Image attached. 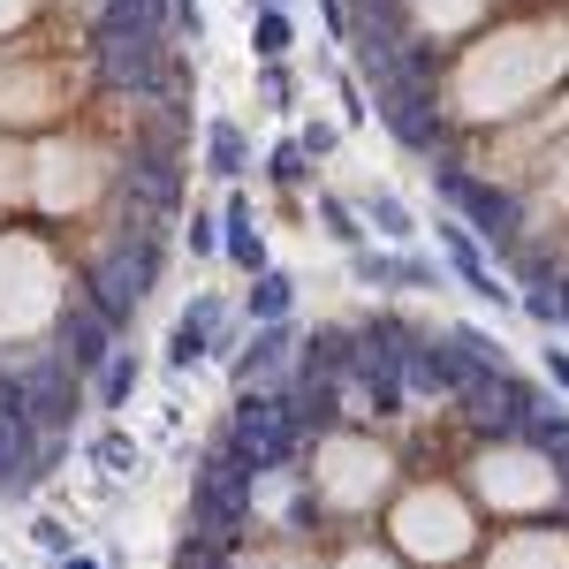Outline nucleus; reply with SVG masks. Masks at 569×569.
<instances>
[{
    "label": "nucleus",
    "mask_w": 569,
    "mask_h": 569,
    "mask_svg": "<svg viewBox=\"0 0 569 569\" xmlns=\"http://www.w3.org/2000/svg\"><path fill=\"white\" fill-rule=\"evenodd\" d=\"M539 365H547V380L569 395V350H562V342H547V357H539Z\"/></svg>",
    "instance_id": "32"
},
{
    "label": "nucleus",
    "mask_w": 569,
    "mask_h": 569,
    "mask_svg": "<svg viewBox=\"0 0 569 569\" xmlns=\"http://www.w3.org/2000/svg\"><path fill=\"white\" fill-rule=\"evenodd\" d=\"M433 190H440V206H456V213L479 228L493 251H509V236L525 228V206L509 198V190H493V182H479L471 168H456V160H440L433 168Z\"/></svg>",
    "instance_id": "7"
},
{
    "label": "nucleus",
    "mask_w": 569,
    "mask_h": 569,
    "mask_svg": "<svg viewBox=\"0 0 569 569\" xmlns=\"http://www.w3.org/2000/svg\"><path fill=\"white\" fill-rule=\"evenodd\" d=\"M525 448H531V456H547L555 471H569V410H547V418H531Z\"/></svg>",
    "instance_id": "20"
},
{
    "label": "nucleus",
    "mask_w": 569,
    "mask_h": 569,
    "mask_svg": "<svg viewBox=\"0 0 569 569\" xmlns=\"http://www.w3.org/2000/svg\"><path fill=\"white\" fill-rule=\"evenodd\" d=\"M220 243H228L220 213H206V206H198V213H190V228H182V251H190V259H213Z\"/></svg>",
    "instance_id": "23"
},
{
    "label": "nucleus",
    "mask_w": 569,
    "mask_h": 569,
    "mask_svg": "<svg viewBox=\"0 0 569 569\" xmlns=\"http://www.w3.org/2000/svg\"><path fill=\"white\" fill-rule=\"evenodd\" d=\"M8 372H16V388H23V402H31V418H39L46 433H69V418H77V365L61 350H31V357H0Z\"/></svg>",
    "instance_id": "8"
},
{
    "label": "nucleus",
    "mask_w": 569,
    "mask_h": 569,
    "mask_svg": "<svg viewBox=\"0 0 569 569\" xmlns=\"http://www.w3.org/2000/svg\"><path fill=\"white\" fill-rule=\"evenodd\" d=\"M259 91L289 114V107H297V77H289V61H259Z\"/></svg>",
    "instance_id": "27"
},
{
    "label": "nucleus",
    "mask_w": 569,
    "mask_h": 569,
    "mask_svg": "<svg viewBox=\"0 0 569 569\" xmlns=\"http://www.w3.org/2000/svg\"><path fill=\"white\" fill-rule=\"evenodd\" d=\"M319 228H327L342 251H365V213H357V206H342V198H319Z\"/></svg>",
    "instance_id": "22"
},
{
    "label": "nucleus",
    "mask_w": 569,
    "mask_h": 569,
    "mask_svg": "<svg viewBox=\"0 0 569 569\" xmlns=\"http://www.w3.org/2000/svg\"><path fill=\"white\" fill-rule=\"evenodd\" d=\"M448 335H456V342H463V350L479 357L486 372H509V350H501V342H493V335H479V327H448Z\"/></svg>",
    "instance_id": "28"
},
{
    "label": "nucleus",
    "mask_w": 569,
    "mask_h": 569,
    "mask_svg": "<svg viewBox=\"0 0 569 569\" xmlns=\"http://www.w3.org/2000/svg\"><path fill=\"white\" fill-rule=\"evenodd\" d=\"M259 8H281V0H259Z\"/></svg>",
    "instance_id": "36"
},
{
    "label": "nucleus",
    "mask_w": 569,
    "mask_h": 569,
    "mask_svg": "<svg viewBox=\"0 0 569 569\" xmlns=\"http://www.w3.org/2000/svg\"><path fill=\"white\" fill-rule=\"evenodd\" d=\"M243 311H251V319H289V311H297V273H289V266H266V273H251V297H243Z\"/></svg>",
    "instance_id": "17"
},
{
    "label": "nucleus",
    "mask_w": 569,
    "mask_h": 569,
    "mask_svg": "<svg viewBox=\"0 0 569 569\" xmlns=\"http://www.w3.org/2000/svg\"><path fill=\"white\" fill-rule=\"evenodd\" d=\"M206 168H213L220 182L251 176V144H243V130H236L228 114H206Z\"/></svg>",
    "instance_id": "15"
},
{
    "label": "nucleus",
    "mask_w": 569,
    "mask_h": 569,
    "mask_svg": "<svg viewBox=\"0 0 569 569\" xmlns=\"http://www.w3.org/2000/svg\"><path fill=\"white\" fill-rule=\"evenodd\" d=\"M289 46H297L289 8H259V16H251V53H259V61H289Z\"/></svg>",
    "instance_id": "18"
},
{
    "label": "nucleus",
    "mask_w": 569,
    "mask_h": 569,
    "mask_svg": "<svg viewBox=\"0 0 569 569\" xmlns=\"http://www.w3.org/2000/svg\"><path fill=\"white\" fill-rule=\"evenodd\" d=\"M61 569H99V555H77V547H69V555H61Z\"/></svg>",
    "instance_id": "34"
},
{
    "label": "nucleus",
    "mask_w": 569,
    "mask_h": 569,
    "mask_svg": "<svg viewBox=\"0 0 569 569\" xmlns=\"http://www.w3.org/2000/svg\"><path fill=\"white\" fill-rule=\"evenodd\" d=\"M220 228H228V243H220V251L243 266V273H266V236H259V220H251V206H243V198H228Z\"/></svg>",
    "instance_id": "16"
},
{
    "label": "nucleus",
    "mask_w": 569,
    "mask_h": 569,
    "mask_svg": "<svg viewBox=\"0 0 569 569\" xmlns=\"http://www.w3.org/2000/svg\"><path fill=\"white\" fill-rule=\"evenodd\" d=\"M91 53H99V84L122 91V99H160L182 69L176 46L144 39V31H91Z\"/></svg>",
    "instance_id": "3"
},
{
    "label": "nucleus",
    "mask_w": 569,
    "mask_h": 569,
    "mask_svg": "<svg viewBox=\"0 0 569 569\" xmlns=\"http://www.w3.org/2000/svg\"><path fill=\"white\" fill-rule=\"evenodd\" d=\"M61 357L77 365V380H99L107 357H114V327H107L91 305H69V319H61Z\"/></svg>",
    "instance_id": "12"
},
{
    "label": "nucleus",
    "mask_w": 569,
    "mask_h": 569,
    "mask_svg": "<svg viewBox=\"0 0 569 569\" xmlns=\"http://www.w3.org/2000/svg\"><path fill=\"white\" fill-rule=\"evenodd\" d=\"M297 144H305L311 160H327V152H335L342 137H335V122H305V137H297Z\"/></svg>",
    "instance_id": "31"
},
{
    "label": "nucleus",
    "mask_w": 569,
    "mask_h": 569,
    "mask_svg": "<svg viewBox=\"0 0 569 569\" xmlns=\"http://www.w3.org/2000/svg\"><path fill=\"white\" fill-rule=\"evenodd\" d=\"M251 479H259V463L228 440V426H220L213 440H206V456H198V479H190V525L213 531V539H236L243 531V517H251Z\"/></svg>",
    "instance_id": "1"
},
{
    "label": "nucleus",
    "mask_w": 569,
    "mask_h": 569,
    "mask_svg": "<svg viewBox=\"0 0 569 569\" xmlns=\"http://www.w3.org/2000/svg\"><path fill=\"white\" fill-rule=\"evenodd\" d=\"M319 23H327L335 46H350V0H319Z\"/></svg>",
    "instance_id": "30"
},
{
    "label": "nucleus",
    "mask_w": 569,
    "mask_h": 569,
    "mask_svg": "<svg viewBox=\"0 0 569 569\" xmlns=\"http://www.w3.org/2000/svg\"><path fill=\"white\" fill-rule=\"evenodd\" d=\"M456 410L471 418L479 440H525L531 418H547L555 402H547V388H531V380H517V372H479L471 388L456 395Z\"/></svg>",
    "instance_id": "5"
},
{
    "label": "nucleus",
    "mask_w": 569,
    "mask_h": 569,
    "mask_svg": "<svg viewBox=\"0 0 569 569\" xmlns=\"http://www.w3.org/2000/svg\"><path fill=\"white\" fill-rule=\"evenodd\" d=\"M350 273L365 289H440V266L433 259H410V251H350Z\"/></svg>",
    "instance_id": "13"
},
{
    "label": "nucleus",
    "mask_w": 569,
    "mask_h": 569,
    "mask_svg": "<svg viewBox=\"0 0 569 569\" xmlns=\"http://www.w3.org/2000/svg\"><path fill=\"white\" fill-rule=\"evenodd\" d=\"M342 114H350V122H365V114H372V99H365L357 84H342Z\"/></svg>",
    "instance_id": "33"
},
{
    "label": "nucleus",
    "mask_w": 569,
    "mask_h": 569,
    "mask_svg": "<svg viewBox=\"0 0 569 569\" xmlns=\"http://www.w3.org/2000/svg\"><path fill=\"white\" fill-rule=\"evenodd\" d=\"M305 168H311L305 144H273V160H266V176L281 182V190H297V182H305Z\"/></svg>",
    "instance_id": "25"
},
{
    "label": "nucleus",
    "mask_w": 569,
    "mask_h": 569,
    "mask_svg": "<svg viewBox=\"0 0 569 569\" xmlns=\"http://www.w3.org/2000/svg\"><path fill=\"white\" fill-rule=\"evenodd\" d=\"M357 213H365V228H372V236H388V243H418V213H410L402 198H365Z\"/></svg>",
    "instance_id": "19"
},
{
    "label": "nucleus",
    "mask_w": 569,
    "mask_h": 569,
    "mask_svg": "<svg viewBox=\"0 0 569 569\" xmlns=\"http://www.w3.org/2000/svg\"><path fill=\"white\" fill-rule=\"evenodd\" d=\"M410 350H418V327L410 319H395V311H372L365 327H357V388H365V402L380 410V418H395L402 410V365H410Z\"/></svg>",
    "instance_id": "2"
},
{
    "label": "nucleus",
    "mask_w": 569,
    "mask_h": 569,
    "mask_svg": "<svg viewBox=\"0 0 569 569\" xmlns=\"http://www.w3.org/2000/svg\"><path fill=\"white\" fill-rule=\"evenodd\" d=\"M433 243L448 251V266H456V281H463V289H479L486 305H509V289H501V281H493V266H486V236L471 228V220H448V213H440L433 220Z\"/></svg>",
    "instance_id": "11"
},
{
    "label": "nucleus",
    "mask_w": 569,
    "mask_h": 569,
    "mask_svg": "<svg viewBox=\"0 0 569 569\" xmlns=\"http://www.w3.org/2000/svg\"><path fill=\"white\" fill-rule=\"evenodd\" d=\"M228 440L259 463V471H281L305 440V418L289 410L281 388H236V410H228Z\"/></svg>",
    "instance_id": "4"
},
{
    "label": "nucleus",
    "mask_w": 569,
    "mask_h": 569,
    "mask_svg": "<svg viewBox=\"0 0 569 569\" xmlns=\"http://www.w3.org/2000/svg\"><path fill=\"white\" fill-rule=\"evenodd\" d=\"M77 297H84V305L99 311V319H107L114 335H122V327H130L137 311H144V297H152V281H144V273H137V266L122 259L114 243H99V251L84 259V273H77Z\"/></svg>",
    "instance_id": "9"
},
{
    "label": "nucleus",
    "mask_w": 569,
    "mask_h": 569,
    "mask_svg": "<svg viewBox=\"0 0 569 569\" xmlns=\"http://www.w3.org/2000/svg\"><path fill=\"white\" fill-rule=\"evenodd\" d=\"M555 305H562V327H569V281H555Z\"/></svg>",
    "instance_id": "35"
},
{
    "label": "nucleus",
    "mask_w": 569,
    "mask_h": 569,
    "mask_svg": "<svg viewBox=\"0 0 569 569\" xmlns=\"http://www.w3.org/2000/svg\"><path fill=\"white\" fill-rule=\"evenodd\" d=\"M91 463H99V471H137L130 433H99V440H91Z\"/></svg>",
    "instance_id": "26"
},
{
    "label": "nucleus",
    "mask_w": 569,
    "mask_h": 569,
    "mask_svg": "<svg viewBox=\"0 0 569 569\" xmlns=\"http://www.w3.org/2000/svg\"><path fill=\"white\" fill-rule=\"evenodd\" d=\"M350 372H357V327H319V335H305V365H297V380L342 388Z\"/></svg>",
    "instance_id": "14"
},
{
    "label": "nucleus",
    "mask_w": 569,
    "mask_h": 569,
    "mask_svg": "<svg viewBox=\"0 0 569 569\" xmlns=\"http://www.w3.org/2000/svg\"><path fill=\"white\" fill-rule=\"evenodd\" d=\"M198 357H206V327L176 319V335H168V372H198Z\"/></svg>",
    "instance_id": "24"
},
{
    "label": "nucleus",
    "mask_w": 569,
    "mask_h": 569,
    "mask_svg": "<svg viewBox=\"0 0 569 569\" xmlns=\"http://www.w3.org/2000/svg\"><path fill=\"white\" fill-rule=\"evenodd\" d=\"M289 357H297V327H289V319H266L259 335L236 350V388H289V380H297Z\"/></svg>",
    "instance_id": "10"
},
{
    "label": "nucleus",
    "mask_w": 569,
    "mask_h": 569,
    "mask_svg": "<svg viewBox=\"0 0 569 569\" xmlns=\"http://www.w3.org/2000/svg\"><path fill=\"white\" fill-rule=\"evenodd\" d=\"M137 372H144V365H137L130 350H114V357H107V372L91 380V388H99V402H107V410H122V402L137 395Z\"/></svg>",
    "instance_id": "21"
},
{
    "label": "nucleus",
    "mask_w": 569,
    "mask_h": 569,
    "mask_svg": "<svg viewBox=\"0 0 569 569\" xmlns=\"http://www.w3.org/2000/svg\"><path fill=\"white\" fill-rule=\"evenodd\" d=\"M31 539H39V547L53 555V562L69 555V525H61V517H39V525H31Z\"/></svg>",
    "instance_id": "29"
},
{
    "label": "nucleus",
    "mask_w": 569,
    "mask_h": 569,
    "mask_svg": "<svg viewBox=\"0 0 569 569\" xmlns=\"http://www.w3.org/2000/svg\"><path fill=\"white\" fill-rule=\"evenodd\" d=\"M372 114L380 130L418 152V160H440V137H448V114H440V84H372Z\"/></svg>",
    "instance_id": "6"
}]
</instances>
